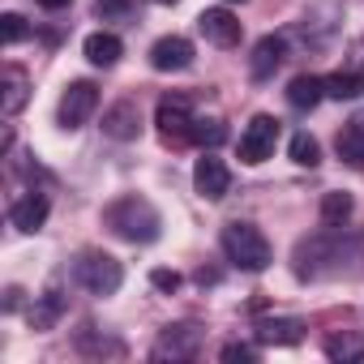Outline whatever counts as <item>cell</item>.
Returning <instances> with one entry per match:
<instances>
[{"label": "cell", "mask_w": 364, "mask_h": 364, "mask_svg": "<svg viewBox=\"0 0 364 364\" xmlns=\"http://www.w3.org/2000/svg\"><path fill=\"white\" fill-rule=\"evenodd\" d=\"M103 223H107L120 240H129V245H150V240H159V228H163L159 210H154L146 198H137V193L112 202V206L103 210Z\"/></svg>", "instance_id": "cell-1"}, {"label": "cell", "mask_w": 364, "mask_h": 364, "mask_svg": "<svg viewBox=\"0 0 364 364\" xmlns=\"http://www.w3.org/2000/svg\"><path fill=\"white\" fill-rule=\"evenodd\" d=\"M343 262H347V240H343V232L330 228V223H326L321 236L296 245V279H326V274H338Z\"/></svg>", "instance_id": "cell-2"}, {"label": "cell", "mask_w": 364, "mask_h": 364, "mask_svg": "<svg viewBox=\"0 0 364 364\" xmlns=\"http://www.w3.org/2000/svg\"><path fill=\"white\" fill-rule=\"evenodd\" d=\"M223 253H228V262H236L240 270H253V274L274 262L270 240H266L262 228H253V223H228V228H223Z\"/></svg>", "instance_id": "cell-3"}, {"label": "cell", "mask_w": 364, "mask_h": 364, "mask_svg": "<svg viewBox=\"0 0 364 364\" xmlns=\"http://www.w3.org/2000/svg\"><path fill=\"white\" fill-rule=\"evenodd\" d=\"M73 274H77V283H82L90 296H116L120 283H124V266H120L112 253H99V249L82 253L77 266H73Z\"/></svg>", "instance_id": "cell-4"}, {"label": "cell", "mask_w": 364, "mask_h": 364, "mask_svg": "<svg viewBox=\"0 0 364 364\" xmlns=\"http://www.w3.org/2000/svg\"><path fill=\"white\" fill-rule=\"evenodd\" d=\"M154 124H159L163 141H185V137H193V124H198L193 103L185 95H163L159 107H154Z\"/></svg>", "instance_id": "cell-5"}, {"label": "cell", "mask_w": 364, "mask_h": 364, "mask_svg": "<svg viewBox=\"0 0 364 364\" xmlns=\"http://www.w3.org/2000/svg\"><path fill=\"white\" fill-rule=\"evenodd\" d=\"M99 107V86L95 82H73L65 95H60V107H56V120L65 129H82Z\"/></svg>", "instance_id": "cell-6"}, {"label": "cell", "mask_w": 364, "mask_h": 364, "mask_svg": "<svg viewBox=\"0 0 364 364\" xmlns=\"http://www.w3.org/2000/svg\"><path fill=\"white\" fill-rule=\"evenodd\" d=\"M274 141H279V120L274 116H253L249 129L240 133V163H266L274 154Z\"/></svg>", "instance_id": "cell-7"}, {"label": "cell", "mask_w": 364, "mask_h": 364, "mask_svg": "<svg viewBox=\"0 0 364 364\" xmlns=\"http://www.w3.org/2000/svg\"><path fill=\"white\" fill-rule=\"evenodd\" d=\"M193 185H198V193H202L206 202H223V198L232 193V167H228L215 150H206V154L198 159V167H193Z\"/></svg>", "instance_id": "cell-8"}, {"label": "cell", "mask_w": 364, "mask_h": 364, "mask_svg": "<svg viewBox=\"0 0 364 364\" xmlns=\"http://www.w3.org/2000/svg\"><path fill=\"white\" fill-rule=\"evenodd\" d=\"M202 347V330L198 326H167L154 343V360H193Z\"/></svg>", "instance_id": "cell-9"}, {"label": "cell", "mask_w": 364, "mask_h": 364, "mask_svg": "<svg viewBox=\"0 0 364 364\" xmlns=\"http://www.w3.org/2000/svg\"><path fill=\"white\" fill-rule=\"evenodd\" d=\"M150 65L159 73H180V69H189L193 65V43L185 35H167L150 48Z\"/></svg>", "instance_id": "cell-10"}, {"label": "cell", "mask_w": 364, "mask_h": 364, "mask_svg": "<svg viewBox=\"0 0 364 364\" xmlns=\"http://www.w3.org/2000/svg\"><path fill=\"white\" fill-rule=\"evenodd\" d=\"M198 31H202L210 43H219V48H236V43H240V35H245L240 18H236V14H228V9H206V14L198 18Z\"/></svg>", "instance_id": "cell-11"}, {"label": "cell", "mask_w": 364, "mask_h": 364, "mask_svg": "<svg viewBox=\"0 0 364 364\" xmlns=\"http://www.w3.org/2000/svg\"><path fill=\"white\" fill-rule=\"evenodd\" d=\"M103 133L116 137V141H133V137H141V112H137V103H133V99L112 103V107L103 112Z\"/></svg>", "instance_id": "cell-12"}, {"label": "cell", "mask_w": 364, "mask_h": 364, "mask_svg": "<svg viewBox=\"0 0 364 364\" xmlns=\"http://www.w3.org/2000/svg\"><path fill=\"white\" fill-rule=\"evenodd\" d=\"M287 60V39H279V35H266L257 48H253V60H249V73L257 77V82H266V77H274V69Z\"/></svg>", "instance_id": "cell-13"}, {"label": "cell", "mask_w": 364, "mask_h": 364, "mask_svg": "<svg viewBox=\"0 0 364 364\" xmlns=\"http://www.w3.org/2000/svg\"><path fill=\"white\" fill-rule=\"evenodd\" d=\"M9 219H14L18 232H39V228L48 223V198H43V193H26V198H18L14 210H9Z\"/></svg>", "instance_id": "cell-14"}, {"label": "cell", "mask_w": 364, "mask_h": 364, "mask_svg": "<svg viewBox=\"0 0 364 364\" xmlns=\"http://www.w3.org/2000/svg\"><path fill=\"white\" fill-rule=\"evenodd\" d=\"M321 99H326V77H313V73L291 77V86H287V103H291L296 112H313Z\"/></svg>", "instance_id": "cell-15"}, {"label": "cell", "mask_w": 364, "mask_h": 364, "mask_svg": "<svg viewBox=\"0 0 364 364\" xmlns=\"http://www.w3.org/2000/svg\"><path fill=\"white\" fill-rule=\"evenodd\" d=\"M338 159L351 163V167H364V116H351L343 129H338Z\"/></svg>", "instance_id": "cell-16"}, {"label": "cell", "mask_w": 364, "mask_h": 364, "mask_svg": "<svg viewBox=\"0 0 364 364\" xmlns=\"http://www.w3.org/2000/svg\"><path fill=\"white\" fill-rule=\"evenodd\" d=\"M120 52H124V43H120L116 35H107V31H95V35L86 39V60L99 65V69H112V65L120 60Z\"/></svg>", "instance_id": "cell-17"}, {"label": "cell", "mask_w": 364, "mask_h": 364, "mask_svg": "<svg viewBox=\"0 0 364 364\" xmlns=\"http://www.w3.org/2000/svg\"><path fill=\"white\" fill-rule=\"evenodd\" d=\"M60 313H65V296H60L56 287H48L43 296H35V309H31V326H35V330H52V326L60 321Z\"/></svg>", "instance_id": "cell-18"}, {"label": "cell", "mask_w": 364, "mask_h": 364, "mask_svg": "<svg viewBox=\"0 0 364 364\" xmlns=\"http://www.w3.org/2000/svg\"><path fill=\"white\" fill-rule=\"evenodd\" d=\"M300 334H304V326H300L296 317H279V321H262V326H257V338H262V343H279V347L300 343Z\"/></svg>", "instance_id": "cell-19"}, {"label": "cell", "mask_w": 364, "mask_h": 364, "mask_svg": "<svg viewBox=\"0 0 364 364\" xmlns=\"http://www.w3.org/2000/svg\"><path fill=\"white\" fill-rule=\"evenodd\" d=\"M364 95V73H330L326 77V99H338V103H351Z\"/></svg>", "instance_id": "cell-20"}, {"label": "cell", "mask_w": 364, "mask_h": 364, "mask_svg": "<svg viewBox=\"0 0 364 364\" xmlns=\"http://www.w3.org/2000/svg\"><path fill=\"white\" fill-rule=\"evenodd\" d=\"M22 103H26V73L22 69H5V99H0V112L18 116Z\"/></svg>", "instance_id": "cell-21"}, {"label": "cell", "mask_w": 364, "mask_h": 364, "mask_svg": "<svg viewBox=\"0 0 364 364\" xmlns=\"http://www.w3.org/2000/svg\"><path fill=\"white\" fill-rule=\"evenodd\" d=\"M326 355L343 360V364H355V360H364V338H355V334H330L326 338Z\"/></svg>", "instance_id": "cell-22"}, {"label": "cell", "mask_w": 364, "mask_h": 364, "mask_svg": "<svg viewBox=\"0 0 364 364\" xmlns=\"http://www.w3.org/2000/svg\"><path fill=\"white\" fill-rule=\"evenodd\" d=\"M287 150H291V163H300V167H317V163H321V146H317V137H309V133H291Z\"/></svg>", "instance_id": "cell-23"}, {"label": "cell", "mask_w": 364, "mask_h": 364, "mask_svg": "<svg viewBox=\"0 0 364 364\" xmlns=\"http://www.w3.org/2000/svg\"><path fill=\"white\" fill-rule=\"evenodd\" d=\"M347 219H351V198H347V193H326V198H321V223L343 228Z\"/></svg>", "instance_id": "cell-24"}, {"label": "cell", "mask_w": 364, "mask_h": 364, "mask_svg": "<svg viewBox=\"0 0 364 364\" xmlns=\"http://www.w3.org/2000/svg\"><path fill=\"white\" fill-rule=\"evenodd\" d=\"M223 137H228L223 120H198V124H193V141H198V146H206V150H215Z\"/></svg>", "instance_id": "cell-25"}, {"label": "cell", "mask_w": 364, "mask_h": 364, "mask_svg": "<svg viewBox=\"0 0 364 364\" xmlns=\"http://www.w3.org/2000/svg\"><path fill=\"white\" fill-rule=\"evenodd\" d=\"M31 31H26V22L18 18V14H5V18H0V39H5V43H22Z\"/></svg>", "instance_id": "cell-26"}, {"label": "cell", "mask_w": 364, "mask_h": 364, "mask_svg": "<svg viewBox=\"0 0 364 364\" xmlns=\"http://www.w3.org/2000/svg\"><path fill=\"white\" fill-rule=\"evenodd\" d=\"M129 9H133V0H99V5H95L99 18H124Z\"/></svg>", "instance_id": "cell-27"}, {"label": "cell", "mask_w": 364, "mask_h": 364, "mask_svg": "<svg viewBox=\"0 0 364 364\" xmlns=\"http://www.w3.org/2000/svg\"><path fill=\"white\" fill-rule=\"evenodd\" d=\"M150 283H154L159 291H176V287H180V274H176V270H150Z\"/></svg>", "instance_id": "cell-28"}, {"label": "cell", "mask_w": 364, "mask_h": 364, "mask_svg": "<svg viewBox=\"0 0 364 364\" xmlns=\"http://www.w3.org/2000/svg\"><path fill=\"white\" fill-rule=\"evenodd\" d=\"M223 360H257V351L245 347V343H228V347H223Z\"/></svg>", "instance_id": "cell-29"}, {"label": "cell", "mask_w": 364, "mask_h": 364, "mask_svg": "<svg viewBox=\"0 0 364 364\" xmlns=\"http://www.w3.org/2000/svg\"><path fill=\"white\" fill-rule=\"evenodd\" d=\"M39 5H43V9H52V14H56V9H69V5H73V0H39Z\"/></svg>", "instance_id": "cell-30"}, {"label": "cell", "mask_w": 364, "mask_h": 364, "mask_svg": "<svg viewBox=\"0 0 364 364\" xmlns=\"http://www.w3.org/2000/svg\"><path fill=\"white\" fill-rule=\"evenodd\" d=\"M18 304H22V291H18V287H9V300H5V309H9V313H14V309H18Z\"/></svg>", "instance_id": "cell-31"}, {"label": "cell", "mask_w": 364, "mask_h": 364, "mask_svg": "<svg viewBox=\"0 0 364 364\" xmlns=\"http://www.w3.org/2000/svg\"><path fill=\"white\" fill-rule=\"evenodd\" d=\"M223 5H245V0H223Z\"/></svg>", "instance_id": "cell-32"}, {"label": "cell", "mask_w": 364, "mask_h": 364, "mask_svg": "<svg viewBox=\"0 0 364 364\" xmlns=\"http://www.w3.org/2000/svg\"><path fill=\"white\" fill-rule=\"evenodd\" d=\"M154 5H176V0H154Z\"/></svg>", "instance_id": "cell-33"}]
</instances>
